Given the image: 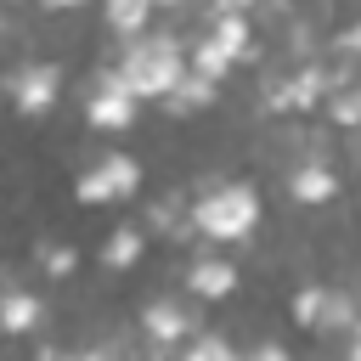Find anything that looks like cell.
Masks as SVG:
<instances>
[{
  "instance_id": "cell-1",
  "label": "cell",
  "mask_w": 361,
  "mask_h": 361,
  "mask_svg": "<svg viewBox=\"0 0 361 361\" xmlns=\"http://www.w3.org/2000/svg\"><path fill=\"white\" fill-rule=\"evenodd\" d=\"M265 56V45L254 39V11L243 6V0H214V6H203V28L197 34H186V62H192V73H203V79H226L231 68H243V62H259Z\"/></svg>"
},
{
  "instance_id": "cell-2",
  "label": "cell",
  "mask_w": 361,
  "mask_h": 361,
  "mask_svg": "<svg viewBox=\"0 0 361 361\" xmlns=\"http://www.w3.org/2000/svg\"><path fill=\"white\" fill-rule=\"evenodd\" d=\"M113 68H118V79H124L141 102H164V96L192 73V62H186V34L152 28V34L130 39V45H118Z\"/></svg>"
},
{
  "instance_id": "cell-3",
  "label": "cell",
  "mask_w": 361,
  "mask_h": 361,
  "mask_svg": "<svg viewBox=\"0 0 361 361\" xmlns=\"http://www.w3.org/2000/svg\"><path fill=\"white\" fill-rule=\"evenodd\" d=\"M192 226L203 243H243L259 226V192L248 180H203L192 197Z\"/></svg>"
},
{
  "instance_id": "cell-4",
  "label": "cell",
  "mask_w": 361,
  "mask_h": 361,
  "mask_svg": "<svg viewBox=\"0 0 361 361\" xmlns=\"http://www.w3.org/2000/svg\"><path fill=\"white\" fill-rule=\"evenodd\" d=\"M135 113H141V96L118 79V68H113V62H102V68L85 79V118H90V130L118 135V130H130V124H135Z\"/></svg>"
},
{
  "instance_id": "cell-5",
  "label": "cell",
  "mask_w": 361,
  "mask_h": 361,
  "mask_svg": "<svg viewBox=\"0 0 361 361\" xmlns=\"http://www.w3.org/2000/svg\"><path fill=\"white\" fill-rule=\"evenodd\" d=\"M293 322L305 333H350L361 327V299L344 293V288H322V282H305L293 293Z\"/></svg>"
},
{
  "instance_id": "cell-6",
  "label": "cell",
  "mask_w": 361,
  "mask_h": 361,
  "mask_svg": "<svg viewBox=\"0 0 361 361\" xmlns=\"http://www.w3.org/2000/svg\"><path fill=\"white\" fill-rule=\"evenodd\" d=\"M135 192H141V158H130V152H102L73 180V197L79 203H124Z\"/></svg>"
},
{
  "instance_id": "cell-7",
  "label": "cell",
  "mask_w": 361,
  "mask_h": 361,
  "mask_svg": "<svg viewBox=\"0 0 361 361\" xmlns=\"http://www.w3.org/2000/svg\"><path fill=\"white\" fill-rule=\"evenodd\" d=\"M56 96H62V68L45 62V56H28V62H17V68L6 73V102H11L23 118L51 113Z\"/></svg>"
},
{
  "instance_id": "cell-8",
  "label": "cell",
  "mask_w": 361,
  "mask_h": 361,
  "mask_svg": "<svg viewBox=\"0 0 361 361\" xmlns=\"http://www.w3.org/2000/svg\"><path fill=\"white\" fill-rule=\"evenodd\" d=\"M141 322V333H147V344H158V350H186L203 327H197V310L192 305H180L175 293H164V299H147V310L135 316Z\"/></svg>"
},
{
  "instance_id": "cell-9",
  "label": "cell",
  "mask_w": 361,
  "mask_h": 361,
  "mask_svg": "<svg viewBox=\"0 0 361 361\" xmlns=\"http://www.w3.org/2000/svg\"><path fill=\"white\" fill-rule=\"evenodd\" d=\"M141 231L147 237H164V243H192L197 237V226H192V197H180V192H164V197H152L147 203V214H141Z\"/></svg>"
},
{
  "instance_id": "cell-10",
  "label": "cell",
  "mask_w": 361,
  "mask_h": 361,
  "mask_svg": "<svg viewBox=\"0 0 361 361\" xmlns=\"http://www.w3.org/2000/svg\"><path fill=\"white\" fill-rule=\"evenodd\" d=\"M237 265L226 259V254H197L192 265H186V293L192 299H231L237 293Z\"/></svg>"
},
{
  "instance_id": "cell-11",
  "label": "cell",
  "mask_w": 361,
  "mask_h": 361,
  "mask_svg": "<svg viewBox=\"0 0 361 361\" xmlns=\"http://www.w3.org/2000/svg\"><path fill=\"white\" fill-rule=\"evenodd\" d=\"M288 197L293 203H305V209H316V203H333L338 197V169L333 164H293L288 169Z\"/></svg>"
},
{
  "instance_id": "cell-12",
  "label": "cell",
  "mask_w": 361,
  "mask_h": 361,
  "mask_svg": "<svg viewBox=\"0 0 361 361\" xmlns=\"http://www.w3.org/2000/svg\"><path fill=\"white\" fill-rule=\"evenodd\" d=\"M39 322H45V293L23 288V276L11 271V276H6V305H0V327H6V333H34Z\"/></svg>"
},
{
  "instance_id": "cell-13",
  "label": "cell",
  "mask_w": 361,
  "mask_h": 361,
  "mask_svg": "<svg viewBox=\"0 0 361 361\" xmlns=\"http://www.w3.org/2000/svg\"><path fill=\"white\" fill-rule=\"evenodd\" d=\"M152 17H158L152 0H113V6H102V23H107V34H113L118 45L152 34Z\"/></svg>"
},
{
  "instance_id": "cell-14",
  "label": "cell",
  "mask_w": 361,
  "mask_h": 361,
  "mask_svg": "<svg viewBox=\"0 0 361 361\" xmlns=\"http://www.w3.org/2000/svg\"><path fill=\"white\" fill-rule=\"evenodd\" d=\"M141 254H147V231H141V220H124V226H113V231L102 237V265H107V271H135Z\"/></svg>"
},
{
  "instance_id": "cell-15",
  "label": "cell",
  "mask_w": 361,
  "mask_h": 361,
  "mask_svg": "<svg viewBox=\"0 0 361 361\" xmlns=\"http://www.w3.org/2000/svg\"><path fill=\"white\" fill-rule=\"evenodd\" d=\"M214 96H220V85L214 79H203V73H186L158 107L169 113V118H192V113H203V107H214Z\"/></svg>"
},
{
  "instance_id": "cell-16",
  "label": "cell",
  "mask_w": 361,
  "mask_h": 361,
  "mask_svg": "<svg viewBox=\"0 0 361 361\" xmlns=\"http://www.w3.org/2000/svg\"><path fill=\"white\" fill-rule=\"evenodd\" d=\"M34 361H130L124 338H102V344H79V350H56V344H39Z\"/></svg>"
},
{
  "instance_id": "cell-17",
  "label": "cell",
  "mask_w": 361,
  "mask_h": 361,
  "mask_svg": "<svg viewBox=\"0 0 361 361\" xmlns=\"http://www.w3.org/2000/svg\"><path fill=\"white\" fill-rule=\"evenodd\" d=\"M175 361H243V350H237L226 333H197Z\"/></svg>"
},
{
  "instance_id": "cell-18",
  "label": "cell",
  "mask_w": 361,
  "mask_h": 361,
  "mask_svg": "<svg viewBox=\"0 0 361 361\" xmlns=\"http://www.w3.org/2000/svg\"><path fill=\"white\" fill-rule=\"evenodd\" d=\"M34 265H39L51 282H62V276L79 271V254H73L68 243H34Z\"/></svg>"
},
{
  "instance_id": "cell-19",
  "label": "cell",
  "mask_w": 361,
  "mask_h": 361,
  "mask_svg": "<svg viewBox=\"0 0 361 361\" xmlns=\"http://www.w3.org/2000/svg\"><path fill=\"white\" fill-rule=\"evenodd\" d=\"M327 118H333L338 130H355V135H361V79H355L350 90H338V96L327 102Z\"/></svg>"
},
{
  "instance_id": "cell-20",
  "label": "cell",
  "mask_w": 361,
  "mask_h": 361,
  "mask_svg": "<svg viewBox=\"0 0 361 361\" xmlns=\"http://www.w3.org/2000/svg\"><path fill=\"white\" fill-rule=\"evenodd\" d=\"M327 56H344V62H355V68H361V17H355V23H344V28H333Z\"/></svg>"
},
{
  "instance_id": "cell-21",
  "label": "cell",
  "mask_w": 361,
  "mask_h": 361,
  "mask_svg": "<svg viewBox=\"0 0 361 361\" xmlns=\"http://www.w3.org/2000/svg\"><path fill=\"white\" fill-rule=\"evenodd\" d=\"M243 361H293V350H288L282 338H259V344L243 350Z\"/></svg>"
},
{
  "instance_id": "cell-22",
  "label": "cell",
  "mask_w": 361,
  "mask_h": 361,
  "mask_svg": "<svg viewBox=\"0 0 361 361\" xmlns=\"http://www.w3.org/2000/svg\"><path fill=\"white\" fill-rule=\"evenodd\" d=\"M344 355H350V361H361V338H350V350H344Z\"/></svg>"
},
{
  "instance_id": "cell-23",
  "label": "cell",
  "mask_w": 361,
  "mask_h": 361,
  "mask_svg": "<svg viewBox=\"0 0 361 361\" xmlns=\"http://www.w3.org/2000/svg\"><path fill=\"white\" fill-rule=\"evenodd\" d=\"M355 338H361V327H355Z\"/></svg>"
},
{
  "instance_id": "cell-24",
  "label": "cell",
  "mask_w": 361,
  "mask_h": 361,
  "mask_svg": "<svg viewBox=\"0 0 361 361\" xmlns=\"http://www.w3.org/2000/svg\"><path fill=\"white\" fill-rule=\"evenodd\" d=\"M338 361H350V355H338Z\"/></svg>"
}]
</instances>
